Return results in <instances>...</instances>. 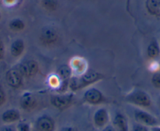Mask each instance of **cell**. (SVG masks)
I'll list each match as a JSON object with an SVG mask.
<instances>
[{
  "instance_id": "1",
  "label": "cell",
  "mask_w": 160,
  "mask_h": 131,
  "mask_svg": "<svg viewBox=\"0 0 160 131\" xmlns=\"http://www.w3.org/2000/svg\"><path fill=\"white\" fill-rule=\"evenodd\" d=\"M103 78H104V75L103 74L95 71H88L78 75V76L72 77L69 82L68 87L72 91H77L82 90L93 83H98Z\"/></svg>"
},
{
  "instance_id": "2",
  "label": "cell",
  "mask_w": 160,
  "mask_h": 131,
  "mask_svg": "<svg viewBox=\"0 0 160 131\" xmlns=\"http://www.w3.org/2000/svg\"><path fill=\"white\" fill-rule=\"evenodd\" d=\"M125 101L140 108H150L152 100L150 95L141 89H134L125 97Z\"/></svg>"
},
{
  "instance_id": "3",
  "label": "cell",
  "mask_w": 160,
  "mask_h": 131,
  "mask_svg": "<svg viewBox=\"0 0 160 131\" xmlns=\"http://www.w3.org/2000/svg\"><path fill=\"white\" fill-rule=\"evenodd\" d=\"M83 101L91 105H98L108 102L107 98L104 97L102 92L96 88L87 90L83 95Z\"/></svg>"
},
{
  "instance_id": "4",
  "label": "cell",
  "mask_w": 160,
  "mask_h": 131,
  "mask_svg": "<svg viewBox=\"0 0 160 131\" xmlns=\"http://www.w3.org/2000/svg\"><path fill=\"white\" fill-rule=\"evenodd\" d=\"M133 115L137 123L144 125L148 127H152L159 124V122L156 117L142 109H136Z\"/></svg>"
},
{
  "instance_id": "5",
  "label": "cell",
  "mask_w": 160,
  "mask_h": 131,
  "mask_svg": "<svg viewBox=\"0 0 160 131\" xmlns=\"http://www.w3.org/2000/svg\"><path fill=\"white\" fill-rule=\"evenodd\" d=\"M73 98V94L72 93H68V94L59 93V94L51 96L50 103L56 108L59 109V110H64L72 104Z\"/></svg>"
},
{
  "instance_id": "6",
  "label": "cell",
  "mask_w": 160,
  "mask_h": 131,
  "mask_svg": "<svg viewBox=\"0 0 160 131\" xmlns=\"http://www.w3.org/2000/svg\"><path fill=\"white\" fill-rule=\"evenodd\" d=\"M6 81L7 84L13 89H18L22 86L23 75L18 68H13L7 71L6 73Z\"/></svg>"
},
{
  "instance_id": "7",
  "label": "cell",
  "mask_w": 160,
  "mask_h": 131,
  "mask_svg": "<svg viewBox=\"0 0 160 131\" xmlns=\"http://www.w3.org/2000/svg\"><path fill=\"white\" fill-rule=\"evenodd\" d=\"M39 39L42 45L46 47H51L55 45L58 40V34L52 28L46 27L41 32Z\"/></svg>"
},
{
  "instance_id": "8",
  "label": "cell",
  "mask_w": 160,
  "mask_h": 131,
  "mask_svg": "<svg viewBox=\"0 0 160 131\" xmlns=\"http://www.w3.org/2000/svg\"><path fill=\"white\" fill-rule=\"evenodd\" d=\"M18 69L21 72L23 76L33 77L34 75L38 73L39 67H38L37 61H34V60H28L20 64Z\"/></svg>"
},
{
  "instance_id": "9",
  "label": "cell",
  "mask_w": 160,
  "mask_h": 131,
  "mask_svg": "<svg viewBox=\"0 0 160 131\" xmlns=\"http://www.w3.org/2000/svg\"><path fill=\"white\" fill-rule=\"evenodd\" d=\"M93 124L98 129H103L108 124L109 113L105 108H101L95 112L93 117Z\"/></svg>"
},
{
  "instance_id": "10",
  "label": "cell",
  "mask_w": 160,
  "mask_h": 131,
  "mask_svg": "<svg viewBox=\"0 0 160 131\" xmlns=\"http://www.w3.org/2000/svg\"><path fill=\"white\" fill-rule=\"evenodd\" d=\"M35 125L38 131H54L56 126L53 118L47 115L38 117Z\"/></svg>"
},
{
  "instance_id": "11",
  "label": "cell",
  "mask_w": 160,
  "mask_h": 131,
  "mask_svg": "<svg viewBox=\"0 0 160 131\" xmlns=\"http://www.w3.org/2000/svg\"><path fill=\"white\" fill-rule=\"evenodd\" d=\"M114 127L117 131H130L128 120L122 112H117L113 118Z\"/></svg>"
},
{
  "instance_id": "12",
  "label": "cell",
  "mask_w": 160,
  "mask_h": 131,
  "mask_svg": "<svg viewBox=\"0 0 160 131\" xmlns=\"http://www.w3.org/2000/svg\"><path fill=\"white\" fill-rule=\"evenodd\" d=\"M36 98L30 92H25L20 99V105L24 110H32L36 106Z\"/></svg>"
},
{
  "instance_id": "13",
  "label": "cell",
  "mask_w": 160,
  "mask_h": 131,
  "mask_svg": "<svg viewBox=\"0 0 160 131\" xmlns=\"http://www.w3.org/2000/svg\"><path fill=\"white\" fill-rule=\"evenodd\" d=\"M147 57L148 59L155 61L160 56V44L158 40L153 38L151 40L147 47Z\"/></svg>"
},
{
  "instance_id": "14",
  "label": "cell",
  "mask_w": 160,
  "mask_h": 131,
  "mask_svg": "<svg viewBox=\"0 0 160 131\" xmlns=\"http://www.w3.org/2000/svg\"><path fill=\"white\" fill-rule=\"evenodd\" d=\"M25 50V43L24 40L18 38L14 40L10 46V53L15 58H21Z\"/></svg>"
},
{
  "instance_id": "15",
  "label": "cell",
  "mask_w": 160,
  "mask_h": 131,
  "mask_svg": "<svg viewBox=\"0 0 160 131\" xmlns=\"http://www.w3.org/2000/svg\"><path fill=\"white\" fill-rule=\"evenodd\" d=\"M21 118V113L18 110L14 108L8 109L5 111L2 115V120L5 123H13L20 121Z\"/></svg>"
},
{
  "instance_id": "16",
  "label": "cell",
  "mask_w": 160,
  "mask_h": 131,
  "mask_svg": "<svg viewBox=\"0 0 160 131\" xmlns=\"http://www.w3.org/2000/svg\"><path fill=\"white\" fill-rule=\"evenodd\" d=\"M86 67H87V64L82 58H74L72 60L71 68L72 69V72H75L78 74V75H81L86 72Z\"/></svg>"
},
{
  "instance_id": "17",
  "label": "cell",
  "mask_w": 160,
  "mask_h": 131,
  "mask_svg": "<svg viewBox=\"0 0 160 131\" xmlns=\"http://www.w3.org/2000/svg\"><path fill=\"white\" fill-rule=\"evenodd\" d=\"M146 8L151 14L160 16V0H147Z\"/></svg>"
},
{
  "instance_id": "18",
  "label": "cell",
  "mask_w": 160,
  "mask_h": 131,
  "mask_svg": "<svg viewBox=\"0 0 160 131\" xmlns=\"http://www.w3.org/2000/svg\"><path fill=\"white\" fill-rule=\"evenodd\" d=\"M9 27L13 32H21L25 28V23L20 18H14L9 23Z\"/></svg>"
},
{
  "instance_id": "19",
  "label": "cell",
  "mask_w": 160,
  "mask_h": 131,
  "mask_svg": "<svg viewBox=\"0 0 160 131\" xmlns=\"http://www.w3.org/2000/svg\"><path fill=\"white\" fill-rule=\"evenodd\" d=\"M42 6L47 10L53 11L58 7V0H42Z\"/></svg>"
},
{
  "instance_id": "20",
  "label": "cell",
  "mask_w": 160,
  "mask_h": 131,
  "mask_svg": "<svg viewBox=\"0 0 160 131\" xmlns=\"http://www.w3.org/2000/svg\"><path fill=\"white\" fill-rule=\"evenodd\" d=\"M151 83L156 90H160V72H156L152 75Z\"/></svg>"
},
{
  "instance_id": "21",
  "label": "cell",
  "mask_w": 160,
  "mask_h": 131,
  "mask_svg": "<svg viewBox=\"0 0 160 131\" xmlns=\"http://www.w3.org/2000/svg\"><path fill=\"white\" fill-rule=\"evenodd\" d=\"M132 131H150L148 126H144V125L141 124V123H135L133 125L132 127Z\"/></svg>"
},
{
  "instance_id": "22",
  "label": "cell",
  "mask_w": 160,
  "mask_h": 131,
  "mask_svg": "<svg viewBox=\"0 0 160 131\" xmlns=\"http://www.w3.org/2000/svg\"><path fill=\"white\" fill-rule=\"evenodd\" d=\"M18 131H31V126L28 123H20L17 126Z\"/></svg>"
},
{
  "instance_id": "23",
  "label": "cell",
  "mask_w": 160,
  "mask_h": 131,
  "mask_svg": "<svg viewBox=\"0 0 160 131\" xmlns=\"http://www.w3.org/2000/svg\"><path fill=\"white\" fill-rule=\"evenodd\" d=\"M7 101V96H6V93L4 91L2 86L0 85V107L3 105Z\"/></svg>"
},
{
  "instance_id": "24",
  "label": "cell",
  "mask_w": 160,
  "mask_h": 131,
  "mask_svg": "<svg viewBox=\"0 0 160 131\" xmlns=\"http://www.w3.org/2000/svg\"><path fill=\"white\" fill-rule=\"evenodd\" d=\"M6 53V49L4 43L2 39H0V61L4 59Z\"/></svg>"
},
{
  "instance_id": "25",
  "label": "cell",
  "mask_w": 160,
  "mask_h": 131,
  "mask_svg": "<svg viewBox=\"0 0 160 131\" xmlns=\"http://www.w3.org/2000/svg\"><path fill=\"white\" fill-rule=\"evenodd\" d=\"M102 131H117L115 129V128L114 127L113 125H107L106 126H104L103 128V130Z\"/></svg>"
},
{
  "instance_id": "26",
  "label": "cell",
  "mask_w": 160,
  "mask_h": 131,
  "mask_svg": "<svg viewBox=\"0 0 160 131\" xmlns=\"http://www.w3.org/2000/svg\"><path fill=\"white\" fill-rule=\"evenodd\" d=\"M62 131H78L76 127L75 126H66L64 129H62Z\"/></svg>"
},
{
  "instance_id": "27",
  "label": "cell",
  "mask_w": 160,
  "mask_h": 131,
  "mask_svg": "<svg viewBox=\"0 0 160 131\" xmlns=\"http://www.w3.org/2000/svg\"><path fill=\"white\" fill-rule=\"evenodd\" d=\"M1 131H18V130L15 129L13 127H12V126H4V127L1 129Z\"/></svg>"
},
{
  "instance_id": "28",
  "label": "cell",
  "mask_w": 160,
  "mask_h": 131,
  "mask_svg": "<svg viewBox=\"0 0 160 131\" xmlns=\"http://www.w3.org/2000/svg\"><path fill=\"white\" fill-rule=\"evenodd\" d=\"M149 130L150 131H160V125L158 124V125H156V126H152V127H150Z\"/></svg>"
},
{
  "instance_id": "29",
  "label": "cell",
  "mask_w": 160,
  "mask_h": 131,
  "mask_svg": "<svg viewBox=\"0 0 160 131\" xmlns=\"http://www.w3.org/2000/svg\"><path fill=\"white\" fill-rule=\"evenodd\" d=\"M5 1L7 3H12L14 0H5Z\"/></svg>"
},
{
  "instance_id": "30",
  "label": "cell",
  "mask_w": 160,
  "mask_h": 131,
  "mask_svg": "<svg viewBox=\"0 0 160 131\" xmlns=\"http://www.w3.org/2000/svg\"><path fill=\"white\" fill-rule=\"evenodd\" d=\"M158 104H159V105H160V97L158 98Z\"/></svg>"
},
{
  "instance_id": "31",
  "label": "cell",
  "mask_w": 160,
  "mask_h": 131,
  "mask_svg": "<svg viewBox=\"0 0 160 131\" xmlns=\"http://www.w3.org/2000/svg\"><path fill=\"white\" fill-rule=\"evenodd\" d=\"M1 19H2V15H1V13H0V21H1Z\"/></svg>"
}]
</instances>
